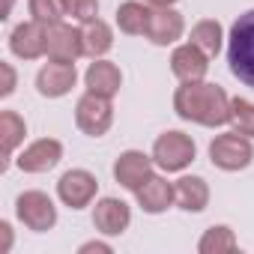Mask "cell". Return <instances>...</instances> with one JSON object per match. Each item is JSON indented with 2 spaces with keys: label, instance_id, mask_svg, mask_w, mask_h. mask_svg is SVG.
Masks as SVG:
<instances>
[{
  "label": "cell",
  "instance_id": "obj_1",
  "mask_svg": "<svg viewBox=\"0 0 254 254\" xmlns=\"http://www.w3.org/2000/svg\"><path fill=\"white\" fill-rule=\"evenodd\" d=\"M174 114L203 129H221L230 123V96L224 87L203 81H189L174 90Z\"/></svg>",
  "mask_w": 254,
  "mask_h": 254
},
{
  "label": "cell",
  "instance_id": "obj_2",
  "mask_svg": "<svg viewBox=\"0 0 254 254\" xmlns=\"http://www.w3.org/2000/svg\"><path fill=\"white\" fill-rule=\"evenodd\" d=\"M227 66L230 75L254 90V9L242 12L227 33Z\"/></svg>",
  "mask_w": 254,
  "mask_h": 254
},
{
  "label": "cell",
  "instance_id": "obj_3",
  "mask_svg": "<svg viewBox=\"0 0 254 254\" xmlns=\"http://www.w3.org/2000/svg\"><path fill=\"white\" fill-rule=\"evenodd\" d=\"M150 156H153V162H156L159 171H165V174H183L194 162L197 144H194L191 135H186L180 129H168V132H162L153 141V153Z\"/></svg>",
  "mask_w": 254,
  "mask_h": 254
},
{
  "label": "cell",
  "instance_id": "obj_4",
  "mask_svg": "<svg viewBox=\"0 0 254 254\" xmlns=\"http://www.w3.org/2000/svg\"><path fill=\"white\" fill-rule=\"evenodd\" d=\"M209 162H212V168H218L224 174L245 171L254 162V144H251V138H245L233 129L221 132L209 141Z\"/></svg>",
  "mask_w": 254,
  "mask_h": 254
},
{
  "label": "cell",
  "instance_id": "obj_5",
  "mask_svg": "<svg viewBox=\"0 0 254 254\" xmlns=\"http://www.w3.org/2000/svg\"><path fill=\"white\" fill-rule=\"evenodd\" d=\"M15 218L33 233H48L57 227V203L39 189H27L15 197Z\"/></svg>",
  "mask_w": 254,
  "mask_h": 254
},
{
  "label": "cell",
  "instance_id": "obj_6",
  "mask_svg": "<svg viewBox=\"0 0 254 254\" xmlns=\"http://www.w3.org/2000/svg\"><path fill=\"white\" fill-rule=\"evenodd\" d=\"M75 126L87 138H102L114 126V99L96 96L84 90V96L75 102Z\"/></svg>",
  "mask_w": 254,
  "mask_h": 254
},
{
  "label": "cell",
  "instance_id": "obj_7",
  "mask_svg": "<svg viewBox=\"0 0 254 254\" xmlns=\"http://www.w3.org/2000/svg\"><path fill=\"white\" fill-rule=\"evenodd\" d=\"M57 197L69 209H87L99 197V180L87 168H72L57 180Z\"/></svg>",
  "mask_w": 254,
  "mask_h": 254
},
{
  "label": "cell",
  "instance_id": "obj_8",
  "mask_svg": "<svg viewBox=\"0 0 254 254\" xmlns=\"http://www.w3.org/2000/svg\"><path fill=\"white\" fill-rule=\"evenodd\" d=\"M60 162H63V144L57 138H36L15 156V165L24 174H48Z\"/></svg>",
  "mask_w": 254,
  "mask_h": 254
},
{
  "label": "cell",
  "instance_id": "obj_9",
  "mask_svg": "<svg viewBox=\"0 0 254 254\" xmlns=\"http://www.w3.org/2000/svg\"><path fill=\"white\" fill-rule=\"evenodd\" d=\"M156 174V162L153 156H147L144 150H126L117 156L114 162V180L126 189V191H138L150 177Z\"/></svg>",
  "mask_w": 254,
  "mask_h": 254
},
{
  "label": "cell",
  "instance_id": "obj_10",
  "mask_svg": "<svg viewBox=\"0 0 254 254\" xmlns=\"http://www.w3.org/2000/svg\"><path fill=\"white\" fill-rule=\"evenodd\" d=\"M78 84V69L75 63H60V60H48L39 66L36 72V93L42 99H63L72 93V87Z\"/></svg>",
  "mask_w": 254,
  "mask_h": 254
},
{
  "label": "cell",
  "instance_id": "obj_11",
  "mask_svg": "<svg viewBox=\"0 0 254 254\" xmlns=\"http://www.w3.org/2000/svg\"><path fill=\"white\" fill-rule=\"evenodd\" d=\"M48 60H60V63H78L84 57V36L81 27L57 21L48 27V48H45Z\"/></svg>",
  "mask_w": 254,
  "mask_h": 254
},
{
  "label": "cell",
  "instance_id": "obj_12",
  "mask_svg": "<svg viewBox=\"0 0 254 254\" xmlns=\"http://www.w3.org/2000/svg\"><path fill=\"white\" fill-rule=\"evenodd\" d=\"M132 224V206L120 197H99L93 206V227L102 236H123Z\"/></svg>",
  "mask_w": 254,
  "mask_h": 254
},
{
  "label": "cell",
  "instance_id": "obj_13",
  "mask_svg": "<svg viewBox=\"0 0 254 254\" xmlns=\"http://www.w3.org/2000/svg\"><path fill=\"white\" fill-rule=\"evenodd\" d=\"M45 48H48V27L45 24L30 18V21H21L12 27L9 51L18 60H39V57H45Z\"/></svg>",
  "mask_w": 254,
  "mask_h": 254
},
{
  "label": "cell",
  "instance_id": "obj_14",
  "mask_svg": "<svg viewBox=\"0 0 254 254\" xmlns=\"http://www.w3.org/2000/svg\"><path fill=\"white\" fill-rule=\"evenodd\" d=\"M186 33V18L174 9V6H153V15H150V27H147V36L153 45L159 48H168V45H177Z\"/></svg>",
  "mask_w": 254,
  "mask_h": 254
},
{
  "label": "cell",
  "instance_id": "obj_15",
  "mask_svg": "<svg viewBox=\"0 0 254 254\" xmlns=\"http://www.w3.org/2000/svg\"><path fill=\"white\" fill-rule=\"evenodd\" d=\"M171 72L180 84H189V81H203L206 72H209V57L194 48L191 42H183L171 51Z\"/></svg>",
  "mask_w": 254,
  "mask_h": 254
},
{
  "label": "cell",
  "instance_id": "obj_16",
  "mask_svg": "<svg viewBox=\"0 0 254 254\" xmlns=\"http://www.w3.org/2000/svg\"><path fill=\"white\" fill-rule=\"evenodd\" d=\"M84 87L96 96H105V99H114L123 87V69L117 63H111L108 57H99L87 66L84 72Z\"/></svg>",
  "mask_w": 254,
  "mask_h": 254
},
{
  "label": "cell",
  "instance_id": "obj_17",
  "mask_svg": "<svg viewBox=\"0 0 254 254\" xmlns=\"http://www.w3.org/2000/svg\"><path fill=\"white\" fill-rule=\"evenodd\" d=\"M135 200H138V206H141L147 215H162V212H168L171 206H177L174 183H168L165 177L153 174V177L135 191Z\"/></svg>",
  "mask_w": 254,
  "mask_h": 254
},
{
  "label": "cell",
  "instance_id": "obj_18",
  "mask_svg": "<svg viewBox=\"0 0 254 254\" xmlns=\"http://www.w3.org/2000/svg\"><path fill=\"white\" fill-rule=\"evenodd\" d=\"M174 194H177V206L183 212H203L209 206V183L197 174H183L174 183Z\"/></svg>",
  "mask_w": 254,
  "mask_h": 254
},
{
  "label": "cell",
  "instance_id": "obj_19",
  "mask_svg": "<svg viewBox=\"0 0 254 254\" xmlns=\"http://www.w3.org/2000/svg\"><path fill=\"white\" fill-rule=\"evenodd\" d=\"M27 138V123L18 111H0V147H3V171L12 165L15 153L24 147Z\"/></svg>",
  "mask_w": 254,
  "mask_h": 254
},
{
  "label": "cell",
  "instance_id": "obj_20",
  "mask_svg": "<svg viewBox=\"0 0 254 254\" xmlns=\"http://www.w3.org/2000/svg\"><path fill=\"white\" fill-rule=\"evenodd\" d=\"M150 15H153L150 3H144V0H126V3L117 6V27L126 36H147Z\"/></svg>",
  "mask_w": 254,
  "mask_h": 254
},
{
  "label": "cell",
  "instance_id": "obj_21",
  "mask_svg": "<svg viewBox=\"0 0 254 254\" xmlns=\"http://www.w3.org/2000/svg\"><path fill=\"white\" fill-rule=\"evenodd\" d=\"M224 27H221V21L218 18H200V21H194L191 24V30H189V42L194 45V48H200L209 60L212 57H218V51L224 48Z\"/></svg>",
  "mask_w": 254,
  "mask_h": 254
},
{
  "label": "cell",
  "instance_id": "obj_22",
  "mask_svg": "<svg viewBox=\"0 0 254 254\" xmlns=\"http://www.w3.org/2000/svg\"><path fill=\"white\" fill-rule=\"evenodd\" d=\"M81 36H84V57H90V60L108 57L114 48V27L102 18L81 24Z\"/></svg>",
  "mask_w": 254,
  "mask_h": 254
},
{
  "label": "cell",
  "instance_id": "obj_23",
  "mask_svg": "<svg viewBox=\"0 0 254 254\" xmlns=\"http://www.w3.org/2000/svg\"><path fill=\"white\" fill-rule=\"evenodd\" d=\"M230 251H239V239L227 224H212L197 239V254H230Z\"/></svg>",
  "mask_w": 254,
  "mask_h": 254
},
{
  "label": "cell",
  "instance_id": "obj_24",
  "mask_svg": "<svg viewBox=\"0 0 254 254\" xmlns=\"http://www.w3.org/2000/svg\"><path fill=\"white\" fill-rule=\"evenodd\" d=\"M230 129L254 141V102L242 96H230Z\"/></svg>",
  "mask_w": 254,
  "mask_h": 254
},
{
  "label": "cell",
  "instance_id": "obj_25",
  "mask_svg": "<svg viewBox=\"0 0 254 254\" xmlns=\"http://www.w3.org/2000/svg\"><path fill=\"white\" fill-rule=\"evenodd\" d=\"M27 9H30V18L45 24V27L66 18V3L63 0H27Z\"/></svg>",
  "mask_w": 254,
  "mask_h": 254
},
{
  "label": "cell",
  "instance_id": "obj_26",
  "mask_svg": "<svg viewBox=\"0 0 254 254\" xmlns=\"http://www.w3.org/2000/svg\"><path fill=\"white\" fill-rule=\"evenodd\" d=\"M66 3V18L87 24L93 18H99V0H63Z\"/></svg>",
  "mask_w": 254,
  "mask_h": 254
},
{
  "label": "cell",
  "instance_id": "obj_27",
  "mask_svg": "<svg viewBox=\"0 0 254 254\" xmlns=\"http://www.w3.org/2000/svg\"><path fill=\"white\" fill-rule=\"evenodd\" d=\"M0 75H3V84H0V99H9L15 93V87H18V72H15L12 63L0 60Z\"/></svg>",
  "mask_w": 254,
  "mask_h": 254
},
{
  "label": "cell",
  "instance_id": "obj_28",
  "mask_svg": "<svg viewBox=\"0 0 254 254\" xmlns=\"http://www.w3.org/2000/svg\"><path fill=\"white\" fill-rule=\"evenodd\" d=\"M114 254V245L105 242V239H90V242H81L78 245V254Z\"/></svg>",
  "mask_w": 254,
  "mask_h": 254
},
{
  "label": "cell",
  "instance_id": "obj_29",
  "mask_svg": "<svg viewBox=\"0 0 254 254\" xmlns=\"http://www.w3.org/2000/svg\"><path fill=\"white\" fill-rule=\"evenodd\" d=\"M0 254H9L12 251V242H15V233H12V224L9 221H0Z\"/></svg>",
  "mask_w": 254,
  "mask_h": 254
},
{
  "label": "cell",
  "instance_id": "obj_30",
  "mask_svg": "<svg viewBox=\"0 0 254 254\" xmlns=\"http://www.w3.org/2000/svg\"><path fill=\"white\" fill-rule=\"evenodd\" d=\"M12 3H15V0H3V12H0V21H6V18L12 15Z\"/></svg>",
  "mask_w": 254,
  "mask_h": 254
},
{
  "label": "cell",
  "instance_id": "obj_31",
  "mask_svg": "<svg viewBox=\"0 0 254 254\" xmlns=\"http://www.w3.org/2000/svg\"><path fill=\"white\" fill-rule=\"evenodd\" d=\"M144 3H150V6H177L180 0H144Z\"/></svg>",
  "mask_w": 254,
  "mask_h": 254
}]
</instances>
